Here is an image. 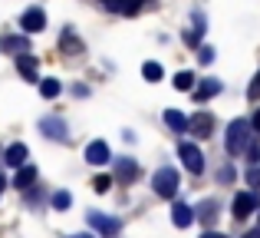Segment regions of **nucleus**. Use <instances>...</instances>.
Instances as JSON below:
<instances>
[{"instance_id":"obj_18","label":"nucleus","mask_w":260,"mask_h":238,"mask_svg":"<svg viewBox=\"0 0 260 238\" xmlns=\"http://www.w3.org/2000/svg\"><path fill=\"white\" fill-rule=\"evenodd\" d=\"M142 76H145L148 83H161V80H165V70H161V63H155V60H148V63L142 66Z\"/></svg>"},{"instance_id":"obj_8","label":"nucleus","mask_w":260,"mask_h":238,"mask_svg":"<svg viewBox=\"0 0 260 238\" xmlns=\"http://www.w3.org/2000/svg\"><path fill=\"white\" fill-rule=\"evenodd\" d=\"M109 159H112V155H109V146L102 139H92L86 146V162H92V166H106Z\"/></svg>"},{"instance_id":"obj_5","label":"nucleus","mask_w":260,"mask_h":238,"mask_svg":"<svg viewBox=\"0 0 260 238\" xmlns=\"http://www.w3.org/2000/svg\"><path fill=\"white\" fill-rule=\"evenodd\" d=\"M188 133L198 136V139H208V136L214 133V116H211V113H194L191 122H188Z\"/></svg>"},{"instance_id":"obj_33","label":"nucleus","mask_w":260,"mask_h":238,"mask_svg":"<svg viewBox=\"0 0 260 238\" xmlns=\"http://www.w3.org/2000/svg\"><path fill=\"white\" fill-rule=\"evenodd\" d=\"M73 238H92V235H73Z\"/></svg>"},{"instance_id":"obj_16","label":"nucleus","mask_w":260,"mask_h":238,"mask_svg":"<svg viewBox=\"0 0 260 238\" xmlns=\"http://www.w3.org/2000/svg\"><path fill=\"white\" fill-rule=\"evenodd\" d=\"M4 159H7V166H17V169H20V166L26 162V146H23V142H13V146L7 149Z\"/></svg>"},{"instance_id":"obj_28","label":"nucleus","mask_w":260,"mask_h":238,"mask_svg":"<svg viewBox=\"0 0 260 238\" xmlns=\"http://www.w3.org/2000/svg\"><path fill=\"white\" fill-rule=\"evenodd\" d=\"M247 182H250V186H257V192H260V172H250Z\"/></svg>"},{"instance_id":"obj_27","label":"nucleus","mask_w":260,"mask_h":238,"mask_svg":"<svg viewBox=\"0 0 260 238\" xmlns=\"http://www.w3.org/2000/svg\"><path fill=\"white\" fill-rule=\"evenodd\" d=\"M247 96H250V99H260V73L254 76V83L247 86Z\"/></svg>"},{"instance_id":"obj_29","label":"nucleus","mask_w":260,"mask_h":238,"mask_svg":"<svg viewBox=\"0 0 260 238\" xmlns=\"http://www.w3.org/2000/svg\"><path fill=\"white\" fill-rule=\"evenodd\" d=\"M201 238H228V235H221V232H204Z\"/></svg>"},{"instance_id":"obj_25","label":"nucleus","mask_w":260,"mask_h":238,"mask_svg":"<svg viewBox=\"0 0 260 238\" xmlns=\"http://www.w3.org/2000/svg\"><path fill=\"white\" fill-rule=\"evenodd\" d=\"M109 186H112V179H109V175H95V179H92V189H95L99 195H106Z\"/></svg>"},{"instance_id":"obj_31","label":"nucleus","mask_w":260,"mask_h":238,"mask_svg":"<svg viewBox=\"0 0 260 238\" xmlns=\"http://www.w3.org/2000/svg\"><path fill=\"white\" fill-rule=\"evenodd\" d=\"M254 129L260 133V110H257V116H254Z\"/></svg>"},{"instance_id":"obj_14","label":"nucleus","mask_w":260,"mask_h":238,"mask_svg":"<svg viewBox=\"0 0 260 238\" xmlns=\"http://www.w3.org/2000/svg\"><path fill=\"white\" fill-rule=\"evenodd\" d=\"M17 70H20V76H23V80H37V70H40L37 57H30V53H20V57H17Z\"/></svg>"},{"instance_id":"obj_11","label":"nucleus","mask_w":260,"mask_h":238,"mask_svg":"<svg viewBox=\"0 0 260 238\" xmlns=\"http://www.w3.org/2000/svg\"><path fill=\"white\" fill-rule=\"evenodd\" d=\"M172 222H175V228H188L191 222H194V208H191L188 202H175V208H172Z\"/></svg>"},{"instance_id":"obj_1","label":"nucleus","mask_w":260,"mask_h":238,"mask_svg":"<svg viewBox=\"0 0 260 238\" xmlns=\"http://www.w3.org/2000/svg\"><path fill=\"white\" fill-rule=\"evenodd\" d=\"M250 126H254V122H247V119H234V122L228 126L224 146H228V152H231V155H241L244 149L250 146Z\"/></svg>"},{"instance_id":"obj_20","label":"nucleus","mask_w":260,"mask_h":238,"mask_svg":"<svg viewBox=\"0 0 260 238\" xmlns=\"http://www.w3.org/2000/svg\"><path fill=\"white\" fill-rule=\"evenodd\" d=\"M201 33H204V17L198 13V17H194V27H191V30H184V43L194 46L198 40H201Z\"/></svg>"},{"instance_id":"obj_21","label":"nucleus","mask_w":260,"mask_h":238,"mask_svg":"<svg viewBox=\"0 0 260 238\" xmlns=\"http://www.w3.org/2000/svg\"><path fill=\"white\" fill-rule=\"evenodd\" d=\"M194 83H198V80H194V73H188V70H181V73L175 76V90H181V93L194 90Z\"/></svg>"},{"instance_id":"obj_19","label":"nucleus","mask_w":260,"mask_h":238,"mask_svg":"<svg viewBox=\"0 0 260 238\" xmlns=\"http://www.w3.org/2000/svg\"><path fill=\"white\" fill-rule=\"evenodd\" d=\"M165 122H168V126H172V129H178V133H188V116H181V113H178V110H165Z\"/></svg>"},{"instance_id":"obj_13","label":"nucleus","mask_w":260,"mask_h":238,"mask_svg":"<svg viewBox=\"0 0 260 238\" xmlns=\"http://www.w3.org/2000/svg\"><path fill=\"white\" fill-rule=\"evenodd\" d=\"M217 93H221V80H201V83L194 86V99H198V103L217 96Z\"/></svg>"},{"instance_id":"obj_26","label":"nucleus","mask_w":260,"mask_h":238,"mask_svg":"<svg viewBox=\"0 0 260 238\" xmlns=\"http://www.w3.org/2000/svg\"><path fill=\"white\" fill-rule=\"evenodd\" d=\"M198 60H201V63H211V60H214V46H201V50H198Z\"/></svg>"},{"instance_id":"obj_24","label":"nucleus","mask_w":260,"mask_h":238,"mask_svg":"<svg viewBox=\"0 0 260 238\" xmlns=\"http://www.w3.org/2000/svg\"><path fill=\"white\" fill-rule=\"evenodd\" d=\"M70 205H73V195L70 192H56V195H53V208L63 212V208H70Z\"/></svg>"},{"instance_id":"obj_23","label":"nucleus","mask_w":260,"mask_h":238,"mask_svg":"<svg viewBox=\"0 0 260 238\" xmlns=\"http://www.w3.org/2000/svg\"><path fill=\"white\" fill-rule=\"evenodd\" d=\"M63 50H66V53H83V43H79V40L73 37L70 30H66V33H63Z\"/></svg>"},{"instance_id":"obj_32","label":"nucleus","mask_w":260,"mask_h":238,"mask_svg":"<svg viewBox=\"0 0 260 238\" xmlns=\"http://www.w3.org/2000/svg\"><path fill=\"white\" fill-rule=\"evenodd\" d=\"M4 186H7V182H4V175H0V192H4Z\"/></svg>"},{"instance_id":"obj_22","label":"nucleus","mask_w":260,"mask_h":238,"mask_svg":"<svg viewBox=\"0 0 260 238\" xmlns=\"http://www.w3.org/2000/svg\"><path fill=\"white\" fill-rule=\"evenodd\" d=\"M33 179H37V169H33V166H20V172H17V186H20V189H26V186H33Z\"/></svg>"},{"instance_id":"obj_2","label":"nucleus","mask_w":260,"mask_h":238,"mask_svg":"<svg viewBox=\"0 0 260 238\" xmlns=\"http://www.w3.org/2000/svg\"><path fill=\"white\" fill-rule=\"evenodd\" d=\"M152 189H155V195H161V199H175L178 195V172L172 166H161L158 172L152 175Z\"/></svg>"},{"instance_id":"obj_10","label":"nucleus","mask_w":260,"mask_h":238,"mask_svg":"<svg viewBox=\"0 0 260 238\" xmlns=\"http://www.w3.org/2000/svg\"><path fill=\"white\" fill-rule=\"evenodd\" d=\"M115 179L119 182H135L139 179V162L135 159H115Z\"/></svg>"},{"instance_id":"obj_12","label":"nucleus","mask_w":260,"mask_h":238,"mask_svg":"<svg viewBox=\"0 0 260 238\" xmlns=\"http://www.w3.org/2000/svg\"><path fill=\"white\" fill-rule=\"evenodd\" d=\"M0 53H30L26 37H0Z\"/></svg>"},{"instance_id":"obj_3","label":"nucleus","mask_w":260,"mask_h":238,"mask_svg":"<svg viewBox=\"0 0 260 238\" xmlns=\"http://www.w3.org/2000/svg\"><path fill=\"white\" fill-rule=\"evenodd\" d=\"M178 155H181L184 169H188L191 175H201V172H204V155H201V149H198V146L181 142V146H178Z\"/></svg>"},{"instance_id":"obj_6","label":"nucleus","mask_w":260,"mask_h":238,"mask_svg":"<svg viewBox=\"0 0 260 238\" xmlns=\"http://www.w3.org/2000/svg\"><path fill=\"white\" fill-rule=\"evenodd\" d=\"M257 212V195L254 192H237L234 195V219H247V215Z\"/></svg>"},{"instance_id":"obj_15","label":"nucleus","mask_w":260,"mask_h":238,"mask_svg":"<svg viewBox=\"0 0 260 238\" xmlns=\"http://www.w3.org/2000/svg\"><path fill=\"white\" fill-rule=\"evenodd\" d=\"M142 4H145V0H106L109 10H119V13H125V17L139 13V10H142Z\"/></svg>"},{"instance_id":"obj_4","label":"nucleus","mask_w":260,"mask_h":238,"mask_svg":"<svg viewBox=\"0 0 260 238\" xmlns=\"http://www.w3.org/2000/svg\"><path fill=\"white\" fill-rule=\"evenodd\" d=\"M86 219H89V225H92L95 232L106 235V238L119 235V228H122V225H119V219H112V215H102V212H89Z\"/></svg>"},{"instance_id":"obj_9","label":"nucleus","mask_w":260,"mask_h":238,"mask_svg":"<svg viewBox=\"0 0 260 238\" xmlns=\"http://www.w3.org/2000/svg\"><path fill=\"white\" fill-rule=\"evenodd\" d=\"M40 129H43L50 139H59V142H66V122L59 119V116H46V119H40Z\"/></svg>"},{"instance_id":"obj_7","label":"nucleus","mask_w":260,"mask_h":238,"mask_svg":"<svg viewBox=\"0 0 260 238\" xmlns=\"http://www.w3.org/2000/svg\"><path fill=\"white\" fill-rule=\"evenodd\" d=\"M23 30L26 33H40V30H46V13L40 10V7H30V10H23Z\"/></svg>"},{"instance_id":"obj_17","label":"nucleus","mask_w":260,"mask_h":238,"mask_svg":"<svg viewBox=\"0 0 260 238\" xmlns=\"http://www.w3.org/2000/svg\"><path fill=\"white\" fill-rule=\"evenodd\" d=\"M63 93V83L59 80H40V96L43 99H56Z\"/></svg>"},{"instance_id":"obj_30","label":"nucleus","mask_w":260,"mask_h":238,"mask_svg":"<svg viewBox=\"0 0 260 238\" xmlns=\"http://www.w3.org/2000/svg\"><path fill=\"white\" fill-rule=\"evenodd\" d=\"M241 238H260V228H254V232H244Z\"/></svg>"}]
</instances>
